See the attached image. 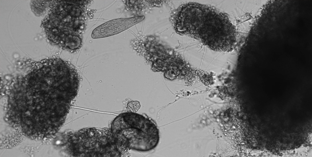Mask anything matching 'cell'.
I'll return each mask as SVG.
<instances>
[{
	"mask_svg": "<svg viewBox=\"0 0 312 157\" xmlns=\"http://www.w3.org/2000/svg\"><path fill=\"white\" fill-rule=\"evenodd\" d=\"M142 17L115 19L99 26L92 32L94 38H104L115 35L129 28L143 19Z\"/></svg>",
	"mask_w": 312,
	"mask_h": 157,
	"instance_id": "obj_3",
	"label": "cell"
},
{
	"mask_svg": "<svg viewBox=\"0 0 312 157\" xmlns=\"http://www.w3.org/2000/svg\"><path fill=\"white\" fill-rule=\"evenodd\" d=\"M75 82L72 74L55 61L36 62L24 75L13 78L10 102L14 112L55 115L67 111Z\"/></svg>",
	"mask_w": 312,
	"mask_h": 157,
	"instance_id": "obj_1",
	"label": "cell"
},
{
	"mask_svg": "<svg viewBox=\"0 0 312 157\" xmlns=\"http://www.w3.org/2000/svg\"><path fill=\"white\" fill-rule=\"evenodd\" d=\"M127 106L132 112L136 113L140 108L141 105L139 101H132L128 103Z\"/></svg>",
	"mask_w": 312,
	"mask_h": 157,
	"instance_id": "obj_4",
	"label": "cell"
},
{
	"mask_svg": "<svg viewBox=\"0 0 312 157\" xmlns=\"http://www.w3.org/2000/svg\"><path fill=\"white\" fill-rule=\"evenodd\" d=\"M174 21L179 33L213 49L229 51L236 44V30L227 16L207 5L192 2L183 5L176 13Z\"/></svg>",
	"mask_w": 312,
	"mask_h": 157,
	"instance_id": "obj_2",
	"label": "cell"
}]
</instances>
